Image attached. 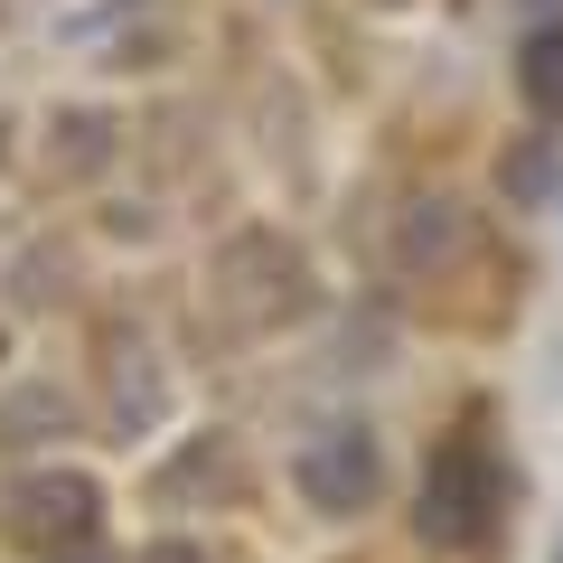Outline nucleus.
<instances>
[{"label": "nucleus", "mask_w": 563, "mask_h": 563, "mask_svg": "<svg viewBox=\"0 0 563 563\" xmlns=\"http://www.w3.org/2000/svg\"><path fill=\"white\" fill-rule=\"evenodd\" d=\"M488 498H498L488 451L479 442H451L442 461H432V479H422V536H432V544H479Z\"/></svg>", "instance_id": "obj_1"}, {"label": "nucleus", "mask_w": 563, "mask_h": 563, "mask_svg": "<svg viewBox=\"0 0 563 563\" xmlns=\"http://www.w3.org/2000/svg\"><path fill=\"white\" fill-rule=\"evenodd\" d=\"M554 563H563V554H554Z\"/></svg>", "instance_id": "obj_4"}, {"label": "nucleus", "mask_w": 563, "mask_h": 563, "mask_svg": "<svg viewBox=\"0 0 563 563\" xmlns=\"http://www.w3.org/2000/svg\"><path fill=\"white\" fill-rule=\"evenodd\" d=\"M517 95L536 103V113H563V20H544L536 38H526V57H517Z\"/></svg>", "instance_id": "obj_3"}, {"label": "nucleus", "mask_w": 563, "mask_h": 563, "mask_svg": "<svg viewBox=\"0 0 563 563\" xmlns=\"http://www.w3.org/2000/svg\"><path fill=\"white\" fill-rule=\"evenodd\" d=\"M301 488L310 507H329V517H347V507L376 498V442L366 432H329V442L301 451Z\"/></svg>", "instance_id": "obj_2"}]
</instances>
